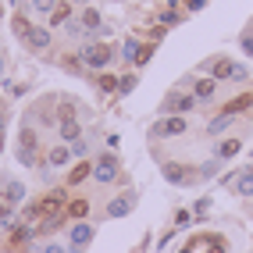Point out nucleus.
Wrapping results in <instances>:
<instances>
[{
  "instance_id": "nucleus-40",
  "label": "nucleus",
  "mask_w": 253,
  "mask_h": 253,
  "mask_svg": "<svg viewBox=\"0 0 253 253\" xmlns=\"http://www.w3.org/2000/svg\"><path fill=\"white\" fill-rule=\"evenodd\" d=\"M43 253H68L64 246H57V243H50V246H43Z\"/></svg>"
},
{
  "instance_id": "nucleus-28",
  "label": "nucleus",
  "mask_w": 253,
  "mask_h": 253,
  "mask_svg": "<svg viewBox=\"0 0 253 253\" xmlns=\"http://www.w3.org/2000/svg\"><path fill=\"white\" fill-rule=\"evenodd\" d=\"M4 196H7V204H22V200H25V185L22 182H7Z\"/></svg>"
},
{
  "instance_id": "nucleus-31",
  "label": "nucleus",
  "mask_w": 253,
  "mask_h": 253,
  "mask_svg": "<svg viewBox=\"0 0 253 253\" xmlns=\"http://www.w3.org/2000/svg\"><path fill=\"white\" fill-rule=\"evenodd\" d=\"M239 46H243V54H250V57H253V25L239 36Z\"/></svg>"
},
{
  "instance_id": "nucleus-3",
  "label": "nucleus",
  "mask_w": 253,
  "mask_h": 253,
  "mask_svg": "<svg viewBox=\"0 0 253 253\" xmlns=\"http://www.w3.org/2000/svg\"><path fill=\"white\" fill-rule=\"evenodd\" d=\"M185 132H189L185 114H171V118H161V122L150 125V139H171V136H185Z\"/></svg>"
},
{
  "instance_id": "nucleus-30",
  "label": "nucleus",
  "mask_w": 253,
  "mask_h": 253,
  "mask_svg": "<svg viewBox=\"0 0 253 253\" xmlns=\"http://www.w3.org/2000/svg\"><path fill=\"white\" fill-rule=\"evenodd\" d=\"M11 25H14V36H18V40H25V36H29V29H32V22L25 18V14H14V22H11Z\"/></svg>"
},
{
  "instance_id": "nucleus-42",
  "label": "nucleus",
  "mask_w": 253,
  "mask_h": 253,
  "mask_svg": "<svg viewBox=\"0 0 253 253\" xmlns=\"http://www.w3.org/2000/svg\"><path fill=\"white\" fill-rule=\"evenodd\" d=\"M178 4H182V0H168V7H178Z\"/></svg>"
},
{
  "instance_id": "nucleus-14",
  "label": "nucleus",
  "mask_w": 253,
  "mask_h": 253,
  "mask_svg": "<svg viewBox=\"0 0 253 253\" xmlns=\"http://www.w3.org/2000/svg\"><path fill=\"white\" fill-rule=\"evenodd\" d=\"M239 150H243V139H221V143L214 146V157L225 164V161H232L235 154H239Z\"/></svg>"
},
{
  "instance_id": "nucleus-10",
  "label": "nucleus",
  "mask_w": 253,
  "mask_h": 253,
  "mask_svg": "<svg viewBox=\"0 0 253 253\" xmlns=\"http://www.w3.org/2000/svg\"><path fill=\"white\" fill-rule=\"evenodd\" d=\"M232 68H235V61H228V57H211V61L204 64V72H207L211 79H217V82H228V79H232Z\"/></svg>"
},
{
  "instance_id": "nucleus-6",
  "label": "nucleus",
  "mask_w": 253,
  "mask_h": 253,
  "mask_svg": "<svg viewBox=\"0 0 253 253\" xmlns=\"http://www.w3.org/2000/svg\"><path fill=\"white\" fill-rule=\"evenodd\" d=\"M136 204H139V193L125 189L122 196H114L111 204H107V217H128L132 211H136Z\"/></svg>"
},
{
  "instance_id": "nucleus-23",
  "label": "nucleus",
  "mask_w": 253,
  "mask_h": 253,
  "mask_svg": "<svg viewBox=\"0 0 253 253\" xmlns=\"http://www.w3.org/2000/svg\"><path fill=\"white\" fill-rule=\"evenodd\" d=\"M185 18V11H178V7H164L161 14H157V25H164V29H171V25H178Z\"/></svg>"
},
{
  "instance_id": "nucleus-27",
  "label": "nucleus",
  "mask_w": 253,
  "mask_h": 253,
  "mask_svg": "<svg viewBox=\"0 0 253 253\" xmlns=\"http://www.w3.org/2000/svg\"><path fill=\"white\" fill-rule=\"evenodd\" d=\"M68 18H72V7L68 4H57L54 11H50V25H68Z\"/></svg>"
},
{
  "instance_id": "nucleus-15",
  "label": "nucleus",
  "mask_w": 253,
  "mask_h": 253,
  "mask_svg": "<svg viewBox=\"0 0 253 253\" xmlns=\"http://www.w3.org/2000/svg\"><path fill=\"white\" fill-rule=\"evenodd\" d=\"M25 43H29L32 50H46V46H50V29L32 25V29H29V36H25Z\"/></svg>"
},
{
  "instance_id": "nucleus-4",
  "label": "nucleus",
  "mask_w": 253,
  "mask_h": 253,
  "mask_svg": "<svg viewBox=\"0 0 253 253\" xmlns=\"http://www.w3.org/2000/svg\"><path fill=\"white\" fill-rule=\"evenodd\" d=\"M161 175L164 182H171V185H196V168L193 164H182V161H164L161 164Z\"/></svg>"
},
{
  "instance_id": "nucleus-24",
  "label": "nucleus",
  "mask_w": 253,
  "mask_h": 253,
  "mask_svg": "<svg viewBox=\"0 0 253 253\" xmlns=\"http://www.w3.org/2000/svg\"><path fill=\"white\" fill-rule=\"evenodd\" d=\"M122 61H125V64H136V61H139V40H136V36H128V40L122 43Z\"/></svg>"
},
{
  "instance_id": "nucleus-43",
  "label": "nucleus",
  "mask_w": 253,
  "mask_h": 253,
  "mask_svg": "<svg viewBox=\"0 0 253 253\" xmlns=\"http://www.w3.org/2000/svg\"><path fill=\"white\" fill-rule=\"evenodd\" d=\"M75 4H86V7H89V4H93V0H75Z\"/></svg>"
},
{
  "instance_id": "nucleus-39",
  "label": "nucleus",
  "mask_w": 253,
  "mask_h": 253,
  "mask_svg": "<svg viewBox=\"0 0 253 253\" xmlns=\"http://www.w3.org/2000/svg\"><path fill=\"white\" fill-rule=\"evenodd\" d=\"M104 143H107V150H118V143H122V136H114V132H111V136H107Z\"/></svg>"
},
{
  "instance_id": "nucleus-22",
  "label": "nucleus",
  "mask_w": 253,
  "mask_h": 253,
  "mask_svg": "<svg viewBox=\"0 0 253 253\" xmlns=\"http://www.w3.org/2000/svg\"><path fill=\"white\" fill-rule=\"evenodd\" d=\"M68 161H72V150H68V146H54V150L46 154V164H50V168H64Z\"/></svg>"
},
{
  "instance_id": "nucleus-34",
  "label": "nucleus",
  "mask_w": 253,
  "mask_h": 253,
  "mask_svg": "<svg viewBox=\"0 0 253 253\" xmlns=\"http://www.w3.org/2000/svg\"><path fill=\"white\" fill-rule=\"evenodd\" d=\"M250 79V68H246V64H235V68H232V82H246Z\"/></svg>"
},
{
  "instance_id": "nucleus-2",
  "label": "nucleus",
  "mask_w": 253,
  "mask_h": 253,
  "mask_svg": "<svg viewBox=\"0 0 253 253\" xmlns=\"http://www.w3.org/2000/svg\"><path fill=\"white\" fill-rule=\"evenodd\" d=\"M93 178L100 185H111L114 178H122V161H118L114 150H107V154H100L96 164H93Z\"/></svg>"
},
{
  "instance_id": "nucleus-16",
  "label": "nucleus",
  "mask_w": 253,
  "mask_h": 253,
  "mask_svg": "<svg viewBox=\"0 0 253 253\" xmlns=\"http://www.w3.org/2000/svg\"><path fill=\"white\" fill-rule=\"evenodd\" d=\"M232 125H235L232 114H214L211 122H207V136H221V132H228Z\"/></svg>"
},
{
  "instance_id": "nucleus-18",
  "label": "nucleus",
  "mask_w": 253,
  "mask_h": 253,
  "mask_svg": "<svg viewBox=\"0 0 253 253\" xmlns=\"http://www.w3.org/2000/svg\"><path fill=\"white\" fill-rule=\"evenodd\" d=\"M246 107H253V96H250V93H243V96H235V100H228V104L221 107V114H232V118H235V114H243Z\"/></svg>"
},
{
  "instance_id": "nucleus-11",
  "label": "nucleus",
  "mask_w": 253,
  "mask_h": 253,
  "mask_svg": "<svg viewBox=\"0 0 253 253\" xmlns=\"http://www.w3.org/2000/svg\"><path fill=\"white\" fill-rule=\"evenodd\" d=\"M232 185H235V196L250 200V196H253V164H250V168H243V171L235 175V182H232Z\"/></svg>"
},
{
  "instance_id": "nucleus-29",
  "label": "nucleus",
  "mask_w": 253,
  "mask_h": 253,
  "mask_svg": "<svg viewBox=\"0 0 253 253\" xmlns=\"http://www.w3.org/2000/svg\"><path fill=\"white\" fill-rule=\"evenodd\" d=\"M32 235H36V232H32L29 225H14V228H11V243H14V246H22V243L32 239Z\"/></svg>"
},
{
  "instance_id": "nucleus-9",
  "label": "nucleus",
  "mask_w": 253,
  "mask_h": 253,
  "mask_svg": "<svg viewBox=\"0 0 253 253\" xmlns=\"http://www.w3.org/2000/svg\"><path fill=\"white\" fill-rule=\"evenodd\" d=\"M64 204H68V193H64V189H54V193H46V196L40 200V214H43V217H54V214L64 211Z\"/></svg>"
},
{
  "instance_id": "nucleus-46",
  "label": "nucleus",
  "mask_w": 253,
  "mask_h": 253,
  "mask_svg": "<svg viewBox=\"0 0 253 253\" xmlns=\"http://www.w3.org/2000/svg\"><path fill=\"white\" fill-rule=\"evenodd\" d=\"M11 4H14V0H11Z\"/></svg>"
},
{
  "instance_id": "nucleus-37",
  "label": "nucleus",
  "mask_w": 253,
  "mask_h": 253,
  "mask_svg": "<svg viewBox=\"0 0 253 253\" xmlns=\"http://www.w3.org/2000/svg\"><path fill=\"white\" fill-rule=\"evenodd\" d=\"M164 32H168L164 25H154V29H150V43H161V40H164Z\"/></svg>"
},
{
  "instance_id": "nucleus-21",
  "label": "nucleus",
  "mask_w": 253,
  "mask_h": 253,
  "mask_svg": "<svg viewBox=\"0 0 253 253\" xmlns=\"http://www.w3.org/2000/svg\"><path fill=\"white\" fill-rule=\"evenodd\" d=\"M118 82H122V79H118V75H111V72H96V89L100 93H118Z\"/></svg>"
},
{
  "instance_id": "nucleus-38",
  "label": "nucleus",
  "mask_w": 253,
  "mask_h": 253,
  "mask_svg": "<svg viewBox=\"0 0 253 253\" xmlns=\"http://www.w3.org/2000/svg\"><path fill=\"white\" fill-rule=\"evenodd\" d=\"M207 211H211V200H207V196H204V200H200V204H196V207H193V214H196V217H204V214H207Z\"/></svg>"
},
{
  "instance_id": "nucleus-19",
  "label": "nucleus",
  "mask_w": 253,
  "mask_h": 253,
  "mask_svg": "<svg viewBox=\"0 0 253 253\" xmlns=\"http://www.w3.org/2000/svg\"><path fill=\"white\" fill-rule=\"evenodd\" d=\"M64 214H68V217H75V221H86V217H89V200H86V196L72 200V204H68V211H64Z\"/></svg>"
},
{
  "instance_id": "nucleus-35",
  "label": "nucleus",
  "mask_w": 253,
  "mask_h": 253,
  "mask_svg": "<svg viewBox=\"0 0 253 253\" xmlns=\"http://www.w3.org/2000/svg\"><path fill=\"white\" fill-rule=\"evenodd\" d=\"M207 7V0H185V14H196V11H204Z\"/></svg>"
},
{
  "instance_id": "nucleus-12",
  "label": "nucleus",
  "mask_w": 253,
  "mask_h": 253,
  "mask_svg": "<svg viewBox=\"0 0 253 253\" xmlns=\"http://www.w3.org/2000/svg\"><path fill=\"white\" fill-rule=\"evenodd\" d=\"M214 93H217V79L204 75V79L193 82V96H196V100H214Z\"/></svg>"
},
{
  "instance_id": "nucleus-41",
  "label": "nucleus",
  "mask_w": 253,
  "mask_h": 253,
  "mask_svg": "<svg viewBox=\"0 0 253 253\" xmlns=\"http://www.w3.org/2000/svg\"><path fill=\"white\" fill-rule=\"evenodd\" d=\"M4 122H7V114H4V111H0V132H4Z\"/></svg>"
},
{
  "instance_id": "nucleus-26",
  "label": "nucleus",
  "mask_w": 253,
  "mask_h": 253,
  "mask_svg": "<svg viewBox=\"0 0 253 253\" xmlns=\"http://www.w3.org/2000/svg\"><path fill=\"white\" fill-rule=\"evenodd\" d=\"M136 86H139V75H136V72H128V75H122V82H118V93H114V96H128Z\"/></svg>"
},
{
  "instance_id": "nucleus-32",
  "label": "nucleus",
  "mask_w": 253,
  "mask_h": 253,
  "mask_svg": "<svg viewBox=\"0 0 253 253\" xmlns=\"http://www.w3.org/2000/svg\"><path fill=\"white\" fill-rule=\"evenodd\" d=\"M86 154H89V143H86V139H75V143H72V157H82V161H86Z\"/></svg>"
},
{
  "instance_id": "nucleus-36",
  "label": "nucleus",
  "mask_w": 253,
  "mask_h": 253,
  "mask_svg": "<svg viewBox=\"0 0 253 253\" xmlns=\"http://www.w3.org/2000/svg\"><path fill=\"white\" fill-rule=\"evenodd\" d=\"M32 7H36V11H46V14H50V11L57 7V0H32Z\"/></svg>"
},
{
  "instance_id": "nucleus-1",
  "label": "nucleus",
  "mask_w": 253,
  "mask_h": 253,
  "mask_svg": "<svg viewBox=\"0 0 253 253\" xmlns=\"http://www.w3.org/2000/svg\"><path fill=\"white\" fill-rule=\"evenodd\" d=\"M79 57H82V64H86L89 72H107L114 64V46L111 43H86L79 50Z\"/></svg>"
},
{
  "instance_id": "nucleus-20",
  "label": "nucleus",
  "mask_w": 253,
  "mask_h": 253,
  "mask_svg": "<svg viewBox=\"0 0 253 253\" xmlns=\"http://www.w3.org/2000/svg\"><path fill=\"white\" fill-rule=\"evenodd\" d=\"M217 175H221V161H217V157L204 161V164H200V171H196L200 182H211V178H217Z\"/></svg>"
},
{
  "instance_id": "nucleus-8",
  "label": "nucleus",
  "mask_w": 253,
  "mask_h": 253,
  "mask_svg": "<svg viewBox=\"0 0 253 253\" xmlns=\"http://www.w3.org/2000/svg\"><path fill=\"white\" fill-rule=\"evenodd\" d=\"M93 235H96V228H93L89 221H79V225L72 228V246H68V253H82V250L93 243Z\"/></svg>"
},
{
  "instance_id": "nucleus-25",
  "label": "nucleus",
  "mask_w": 253,
  "mask_h": 253,
  "mask_svg": "<svg viewBox=\"0 0 253 253\" xmlns=\"http://www.w3.org/2000/svg\"><path fill=\"white\" fill-rule=\"evenodd\" d=\"M79 22H82V29H86V32H96L100 25H104V22H100V11H96V7H86V11L79 14Z\"/></svg>"
},
{
  "instance_id": "nucleus-7",
  "label": "nucleus",
  "mask_w": 253,
  "mask_h": 253,
  "mask_svg": "<svg viewBox=\"0 0 253 253\" xmlns=\"http://www.w3.org/2000/svg\"><path fill=\"white\" fill-rule=\"evenodd\" d=\"M36 150H40V139H36V132L25 125L22 128V139H18V161L25 168H32V164H36Z\"/></svg>"
},
{
  "instance_id": "nucleus-5",
  "label": "nucleus",
  "mask_w": 253,
  "mask_h": 253,
  "mask_svg": "<svg viewBox=\"0 0 253 253\" xmlns=\"http://www.w3.org/2000/svg\"><path fill=\"white\" fill-rule=\"evenodd\" d=\"M196 111V96L193 93H182V89H171L164 100H161V114L171 118V114H189Z\"/></svg>"
},
{
  "instance_id": "nucleus-44",
  "label": "nucleus",
  "mask_w": 253,
  "mask_h": 253,
  "mask_svg": "<svg viewBox=\"0 0 253 253\" xmlns=\"http://www.w3.org/2000/svg\"><path fill=\"white\" fill-rule=\"evenodd\" d=\"M0 150H4V132H0Z\"/></svg>"
},
{
  "instance_id": "nucleus-17",
  "label": "nucleus",
  "mask_w": 253,
  "mask_h": 253,
  "mask_svg": "<svg viewBox=\"0 0 253 253\" xmlns=\"http://www.w3.org/2000/svg\"><path fill=\"white\" fill-rule=\"evenodd\" d=\"M86 178H93V164L89 161H79L72 171H68V185H79V182H86Z\"/></svg>"
},
{
  "instance_id": "nucleus-33",
  "label": "nucleus",
  "mask_w": 253,
  "mask_h": 253,
  "mask_svg": "<svg viewBox=\"0 0 253 253\" xmlns=\"http://www.w3.org/2000/svg\"><path fill=\"white\" fill-rule=\"evenodd\" d=\"M189 221H193V211H178L175 214V228H189Z\"/></svg>"
},
{
  "instance_id": "nucleus-13",
  "label": "nucleus",
  "mask_w": 253,
  "mask_h": 253,
  "mask_svg": "<svg viewBox=\"0 0 253 253\" xmlns=\"http://www.w3.org/2000/svg\"><path fill=\"white\" fill-rule=\"evenodd\" d=\"M57 136L64 143H75V139H82V125L75 122V118H64V122H57Z\"/></svg>"
},
{
  "instance_id": "nucleus-45",
  "label": "nucleus",
  "mask_w": 253,
  "mask_h": 253,
  "mask_svg": "<svg viewBox=\"0 0 253 253\" xmlns=\"http://www.w3.org/2000/svg\"><path fill=\"white\" fill-rule=\"evenodd\" d=\"M0 72H4V54H0Z\"/></svg>"
}]
</instances>
